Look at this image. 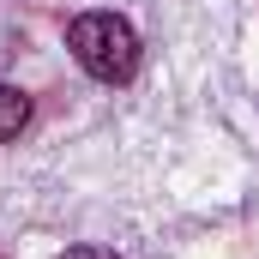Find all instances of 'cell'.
<instances>
[{"mask_svg": "<svg viewBox=\"0 0 259 259\" xmlns=\"http://www.w3.org/2000/svg\"><path fill=\"white\" fill-rule=\"evenodd\" d=\"M24 121H30V97H24L18 84H0V145H6V139H18Z\"/></svg>", "mask_w": 259, "mask_h": 259, "instance_id": "7a4b0ae2", "label": "cell"}, {"mask_svg": "<svg viewBox=\"0 0 259 259\" xmlns=\"http://www.w3.org/2000/svg\"><path fill=\"white\" fill-rule=\"evenodd\" d=\"M66 259H115V253H109V247H72Z\"/></svg>", "mask_w": 259, "mask_h": 259, "instance_id": "3957f363", "label": "cell"}, {"mask_svg": "<svg viewBox=\"0 0 259 259\" xmlns=\"http://www.w3.org/2000/svg\"><path fill=\"white\" fill-rule=\"evenodd\" d=\"M66 49H72V61L84 66L91 78H103V84H127L133 72H139V30L121 12H78L66 24Z\"/></svg>", "mask_w": 259, "mask_h": 259, "instance_id": "6da1fadb", "label": "cell"}]
</instances>
